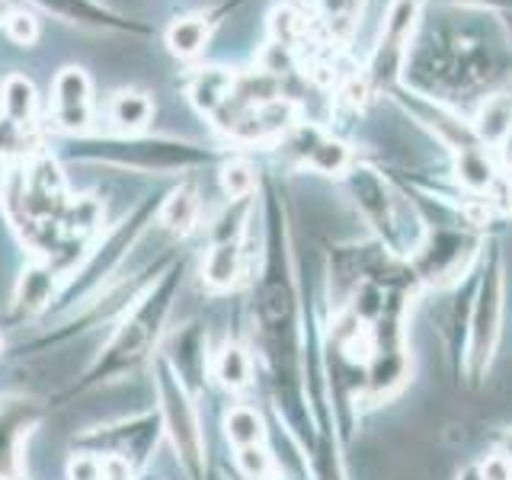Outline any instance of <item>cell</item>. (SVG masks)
<instances>
[{
  "mask_svg": "<svg viewBox=\"0 0 512 480\" xmlns=\"http://www.w3.org/2000/svg\"><path fill=\"white\" fill-rule=\"evenodd\" d=\"M74 157L96 160V164H112L122 170H144V173H170V170H192L212 164L215 154L202 144L164 138V135H119V138H96V141H74Z\"/></svg>",
  "mask_w": 512,
  "mask_h": 480,
  "instance_id": "6da1fadb",
  "label": "cell"
},
{
  "mask_svg": "<svg viewBox=\"0 0 512 480\" xmlns=\"http://www.w3.org/2000/svg\"><path fill=\"white\" fill-rule=\"evenodd\" d=\"M157 394H160V404H164V423H167V436L176 448V458H180L189 480H202L205 477V439L199 429V416H196V407L189 404L183 384L173 378L167 365L160 368Z\"/></svg>",
  "mask_w": 512,
  "mask_h": 480,
  "instance_id": "7a4b0ae2",
  "label": "cell"
},
{
  "mask_svg": "<svg viewBox=\"0 0 512 480\" xmlns=\"http://www.w3.org/2000/svg\"><path fill=\"white\" fill-rule=\"evenodd\" d=\"M420 20H423V0H394L388 13H384L381 36L372 52V64H368V80L391 84L397 71H404V61L410 55Z\"/></svg>",
  "mask_w": 512,
  "mask_h": 480,
  "instance_id": "3957f363",
  "label": "cell"
},
{
  "mask_svg": "<svg viewBox=\"0 0 512 480\" xmlns=\"http://www.w3.org/2000/svg\"><path fill=\"white\" fill-rule=\"evenodd\" d=\"M500 324H503V253L493 247L484 269V282H480L477 292L474 327H471V356L477 372L493 356V346L500 340Z\"/></svg>",
  "mask_w": 512,
  "mask_h": 480,
  "instance_id": "277c9868",
  "label": "cell"
},
{
  "mask_svg": "<svg viewBox=\"0 0 512 480\" xmlns=\"http://www.w3.org/2000/svg\"><path fill=\"white\" fill-rule=\"evenodd\" d=\"M29 4L39 7L48 16H55L61 23L87 29V32H116V36H132V39L151 36V26L112 10L103 0H29Z\"/></svg>",
  "mask_w": 512,
  "mask_h": 480,
  "instance_id": "5b68a950",
  "label": "cell"
},
{
  "mask_svg": "<svg viewBox=\"0 0 512 480\" xmlns=\"http://www.w3.org/2000/svg\"><path fill=\"white\" fill-rule=\"evenodd\" d=\"M52 119L71 135H84L93 125V80L77 64H64L52 80Z\"/></svg>",
  "mask_w": 512,
  "mask_h": 480,
  "instance_id": "8992f818",
  "label": "cell"
},
{
  "mask_svg": "<svg viewBox=\"0 0 512 480\" xmlns=\"http://www.w3.org/2000/svg\"><path fill=\"white\" fill-rule=\"evenodd\" d=\"M170 292H173V279L164 288H160V295L144 298L141 308L125 320L122 330L116 333V340H112V346H109V362L112 365L125 368V365H132V362H138L144 356V349L151 346L154 333H157V324L167 314Z\"/></svg>",
  "mask_w": 512,
  "mask_h": 480,
  "instance_id": "52a82bcc",
  "label": "cell"
},
{
  "mask_svg": "<svg viewBox=\"0 0 512 480\" xmlns=\"http://www.w3.org/2000/svg\"><path fill=\"white\" fill-rule=\"evenodd\" d=\"M346 183L352 189V196H356L362 215L372 221L375 228L394 244L400 224H397V215H394L397 202H394V196L388 192V183H384L372 167H356V164L349 167Z\"/></svg>",
  "mask_w": 512,
  "mask_h": 480,
  "instance_id": "ba28073f",
  "label": "cell"
},
{
  "mask_svg": "<svg viewBox=\"0 0 512 480\" xmlns=\"http://www.w3.org/2000/svg\"><path fill=\"white\" fill-rule=\"evenodd\" d=\"M295 141V151L301 157V164L314 170V173H324V176H346L352 167V151L349 144H343L340 138H330L324 135L320 128H304L298 125L292 132Z\"/></svg>",
  "mask_w": 512,
  "mask_h": 480,
  "instance_id": "9c48e42d",
  "label": "cell"
},
{
  "mask_svg": "<svg viewBox=\"0 0 512 480\" xmlns=\"http://www.w3.org/2000/svg\"><path fill=\"white\" fill-rule=\"evenodd\" d=\"M474 250V240L464 237L458 231H436L429 237V244L423 247V272L426 279L432 282H448V279H458L464 266H468V256Z\"/></svg>",
  "mask_w": 512,
  "mask_h": 480,
  "instance_id": "30bf717a",
  "label": "cell"
},
{
  "mask_svg": "<svg viewBox=\"0 0 512 480\" xmlns=\"http://www.w3.org/2000/svg\"><path fill=\"white\" fill-rule=\"evenodd\" d=\"M234 80H237L234 68H224V64H199V68H192L186 80V100L196 112L212 119L215 112L231 100Z\"/></svg>",
  "mask_w": 512,
  "mask_h": 480,
  "instance_id": "8fae6325",
  "label": "cell"
},
{
  "mask_svg": "<svg viewBox=\"0 0 512 480\" xmlns=\"http://www.w3.org/2000/svg\"><path fill=\"white\" fill-rule=\"evenodd\" d=\"M224 10H199V13H186V16H176V20L167 26L164 32V45L173 58L180 61H196L208 42H212V32H215V23Z\"/></svg>",
  "mask_w": 512,
  "mask_h": 480,
  "instance_id": "7c38bea8",
  "label": "cell"
},
{
  "mask_svg": "<svg viewBox=\"0 0 512 480\" xmlns=\"http://www.w3.org/2000/svg\"><path fill=\"white\" fill-rule=\"evenodd\" d=\"M106 112H109V122L116 125L122 135H141L154 119V100H151V93H144V90L122 87L112 93Z\"/></svg>",
  "mask_w": 512,
  "mask_h": 480,
  "instance_id": "4fadbf2b",
  "label": "cell"
},
{
  "mask_svg": "<svg viewBox=\"0 0 512 480\" xmlns=\"http://www.w3.org/2000/svg\"><path fill=\"white\" fill-rule=\"evenodd\" d=\"M471 128L484 148L487 144L490 148H500L512 135V93H490L487 100L477 106Z\"/></svg>",
  "mask_w": 512,
  "mask_h": 480,
  "instance_id": "5bb4252c",
  "label": "cell"
},
{
  "mask_svg": "<svg viewBox=\"0 0 512 480\" xmlns=\"http://www.w3.org/2000/svg\"><path fill=\"white\" fill-rule=\"evenodd\" d=\"M0 116H7L16 125L36 128L39 119V93L26 74H10L0 84Z\"/></svg>",
  "mask_w": 512,
  "mask_h": 480,
  "instance_id": "9a60e30c",
  "label": "cell"
},
{
  "mask_svg": "<svg viewBox=\"0 0 512 480\" xmlns=\"http://www.w3.org/2000/svg\"><path fill=\"white\" fill-rule=\"evenodd\" d=\"M199 192L192 183H183L176 186L170 196L160 202L157 208V224L164 228L167 234H176V237H186L192 228H196L199 221Z\"/></svg>",
  "mask_w": 512,
  "mask_h": 480,
  "instance_id": "2e32d148",
  "label": "cell"
},
{
  "mask_svg": "<svg viewBox=\"0 0 512 480\" xmlns=\"http://www.w3.org/2000/svg\"><path fill=\"white\" fill-rule=\"evenodd\" d=\"M240 272H244V250H240V240H215L212 250L205 256L202 266V279L208 288L224 292V288L237 285Z\"/></svg>",
  "mask_w": 512,
  "mask_h": 480,
  "instance_id": "e0dca14e",
  "label": "cell"
},
{
  "mask_svg": "<svg viewBox=\"0 0 512 480\" xmlns=\"http://www.w3.org/2000/svg\"><path fill=\"white\" fill-rule=\"evenodd\" d=\"M455 173H458V180L468 186L471 192H490L493 183L500 180L484 144H474V148L455 154Z\"/></svg>",
  "mask_w": 512,
  "mask_h": 480,
  "instance_id": "ac0fdd59",
  "label": "cell"
},
{
  "mask_svg": "<svg viewBox=\"0 0 512 480\" xmlns=\"http://www.w3.org/2000/svg\"><path fill=\"white\" fill-rule=\"evenodd\" d=\"M55 292V269L45 263H32L23 276H20V288H16V308L20 311H39L48 304Z\"/></svg>",
  "mask_w": 512,
  "mask_h": 480,
  "instance_id": "d6986e66",
  "label": "cell"
},
{
  "mask_svg": "<svg viewBox=\"0 0 512 480\" xmlns=\"http://www.w3.org/2000/svg\"><path fill=\"white\" fill-rule=\"evenodd\" d=\"M224 436H228V442H234L237 448L263 445V439H266L263 416L253 407H234L228 416H224Z\"/></svg>",
  "mask_w": 512,
  "mask_h": 480,
  "instance_id": "ffe728a7",
  "label": "cell"
},
{
  "mask_svg": "<svg viewBox=\"0 0 512 480\" xmlns=\"http://www.w3.org/2000/svg\"><path fill=\"white\" fill-rule=\"evenodd\" d=\"M250 372H253V365H250L247 349H240V346L228 343V346H224V349L218 352V359H215V378H218L228 391L247 388V384H250Z\"/></svg>",
  "mask_w": 512,
  "mask_h": 480,
  "instance_id": "44dd1931",
  "label": "cell"
},
{
  "mask_svg": "<svg viewBox=\"0 0 512 480\" xmlns=\"http://www.w3.org/2000/svg\"><path fill=\"white\" fill-rule=\"evenodd\" d=\"M61 221H64V228H68V234H74V237L87 234L103 221V202L93 196H80L64 205Z\"/></svg>",
  "mask_w": 512,
  "mask_h": 480,
  "instance_id": "7402d4cb",
  "label": "cell"
},
{
  "mask_svg": "<svg viewBox=\"0 0 512 480\" xmlns=\"http://www.w3.org/2000/svg\"><path fill=\"white\" fill-rule=\"evenodd\" d=\"M221 189L231 202H247L256 189V170L240 157L228 160V164L221 167Z\"/></svg>",
  "mask_w": 512,
  "mask_h": 480,
  "instance_id": "603a6c76",
  "label": "cell"
},
{
  "mask_svg": "<svg viewBox=\"0 0 512 480\" xmlns=\"http://www.w3.org/2000/svg\"><path fill=\"white\" fill-rule=\"evenodd\" d=\"M26 426L23 413H0V477H7L16 464V452H20V432Z\"/></svg>",
  "mask_w": 512,
  "mask_h": 480,
  "instance_id": "cb8c5ba5",
  "label": "cell"
},
{
  "mask_svg": "<svg viewBox=\"0 0 512 480\" xmlns=\"http://www.w3.org/2000/svg\"><path fill=\"white\" fill-rule=\"evenodd\" d=\"M32 148H36L32 128L16 125L7 116H0V157H4V160H23V157H29Z\"/></svg>",
  "mask_w": 512,
  "mask_h": 480,
  "instance_id": "d4e9b609",
  "label": "cell"
},
{
  "mask_svg": "<svg viewBox=\"0 0 512 480\" xmlns=\"http://www.w3.org/2000/svg\"><path fill=\"white\" fill-rule=\"evenodd\" d=\"M4 32L13 45L20 48H32L42 36V26H39V16L32 10H10L7 20H4Z\"/></svg>",
  "mask_w": 512,
  "mask_h": 480,
  "instance_id": "484cf974",
  "label": "cell"
},
{
  "mask_svg": "<svg viewBox=\"0 0 512 480\" xmlns=\"http://www.w3.org/2000/svg\"><path fill=\"white\" fill-rule=\"evenodd\" d=\"M237 468L247 480H272L276 477V461L263 445H247L237 448Z\"/></svg>",
  "mask_w": 512,
  "mask_h": 480,
  "instance_id": "4316f807",
  "label": "cell"
},
{
  "mask_svg": "<svg viewBox=\"0 0 512 480\" xmlns=\"http://www.w3.org/2000/svg\"><path fill=\"white\" fill-rule=\"evenodd\" d=\"M68 480H103V461L93 455H74L68 461Z\"/></svg>",
  "mask_w": 512,
  "mask_h": 480,
  "instance_id": "83f0119b",
  "label": "cell"
},
{
  "mask_svg": "<svg viewBox=\"0 0 512 480\" xmlns=\"http://www.w3.org/2000/svg\"><path fill=\"white\" fill-rule=\"evenodd\" d=\"M480 477L484 480H512V458L506 452L490 455L484 464H480Z\"/></svg>",
  "mask_w": 512,
  "mask_h": 480,
  "instance_id": "f1b7e54d",
  "label": "cell"
},
{
  "mask_svg": "<svg viewBox=\"0 0 512 480\" xmlns=\"http://www.w3.org/2000/svg\"><path fill=\"white\" fill-rule=\"evenodd\" d=\"M103 480H132V461L125 455H106L103 458Z\"/></svg>",
  "mask_w": 512,
  "mask_h": 480,
  "instance_id": "f546056e",
  "label": "cell"
},
{
  "mask_svg": "<svg viewBox=\"0 0 512 480\" xmlns=\"http://www.w3.org/2000/svg\"><path fill=\"white\" fill-rule=\"evenodd\" d=\"M464 7H477V10H493V13H506L512 10V0H458Z\"/></svg>",
  "mask_w": 512,
  "mask_h": 480,
  "instance_id": "4dcf8cb0",
  "label": "cell"
},
{
  "mask_svg": "<svg viewBox=\"0 0 512 480\" xmlns=\"http://www.w3.org/2000/svg\"><path fill=\"white\" fill-rule=\"evenodd\" d=\"M500 151H503V157H506V167H509V176H512V135L500 144Z\"/></svg>",
  "mask_w": 512,
  "mask_h": 480,
  "instance_id": "1f68e13d",
  "label": "cell"
},
{
  "mask_svg": "<svg viewBox=\"0 0 512 480\" xmlns=\"http://www.w3.org/2000/svg\"><path fill=\"white\" fill-rule=\"evenodd\" d=\"M500 23H503V32H506V39L512 42V10L500 13Z\"/></svg>",
  "mask_w": 512,
  "mask_h": 480,
  "instance_id": "d6a6232c",
  "label": "cell"
},
{
  "mask_svg": "<svg viewBox=\"0 0 512 480\" xmlns=\"http://www.w3.org/2000/svg\"><path fill=\"white\" fill-rule=\"evenodd\" d=\"M7 13H10V4H7V0H0V23L7 20Z\"/></svg>",
  "mask_w": 512,
  "mask_h": 480,
  "instance_id": "836d02e7",
  "label": "cell"
},
{
  "mask_svg": "<svg viewBox=\"0 0 512 480\" xmlns=\"http://www.w3.org/2000/svg\"><path fill=\"white\" fill-rule=\"evenodd\" d=\"M509 458H512V432H509Z\"/></svg>",
  "mask_w": 512,
  "mask_h": 480,
  "instance_id": "e575fe53",
  "label": "cell"
}]
</instances>
